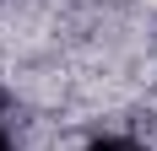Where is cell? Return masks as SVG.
I'll return each instance as SVG.
<instances>
[{"label":"cell","instance_id":"6da1fadb","mask_svg":"<svg viewBox=\"0 0 157 151\" xmlns=\"http://www.w3.org/2000/svg\"><path fill=\"white\" fill-rule=\"evenodd\" d=\"M87 151H141L136 140H119V135H109V140H92Z\"/></svg>","mask_w":157,"mask_h":151},{"label":"cell","instance_id":"7a4b0ae2","mask_svg":"<svg viewBox=\"0 0 157 151\" xmlns=\"http://www.w3.org/2000/svg\"><path fill=\"white\" fill-rule=\"evenodd\" d=\"M0 151H6V135H0Z\"/></svg>","mask_w":157,"mask_h":151}]
</instances>
